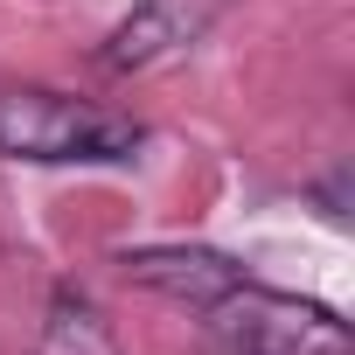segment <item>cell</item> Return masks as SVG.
Masks as SVG:
<instances>
[{"instance_id":"6da1fadb","label":"cell","mask_w":355,"mask_h":355,"mask_svg":"<svg viewBox=\"0 0 355 355\" xmlns=\"http://www.w3.org/2000/svg\"><path fill=\"white\" fill-rule=\"evenodd\" d=\"M146 125L98 98L56 84H0V160L21 167H125L139 160Z\"/></svg>"},{"instance_id":"7a4b0ae2","label":"cell","mask_w":355,"mask_h":355,"mask_svg":"<svg viewBox=\"0 0 355 355\" xmlns=\"http://www.w3.org/2000/svg\"><path fill=\"white\" fill-rule=\"evenodd\" d=\"M202 320H209L223 355H355V334H348V320L327 300L265 286L251 272L223 300H209Z\"/></svg>"},{"instance_id":"3957f363","label":"cell","mask_w":355,"mask_h":355,"mask_svg":"<svg viewBox=\"0 0 355 355\" xmlns=\"http://www.w3.org/2000/svg\"><path fill=\"white\" fill-rule=\"evenodd\" d=\"M237 0H132V8L112 21V35L98 42V70L112 77H139V70H160L174 56H189Z\"/></svg>"},{"instance_id":"277c9868","label":"cell","mask_w":355,"mask_h":355,"mask_svg":"<svg viewBox=\"0 0 355 355\" xmlns=\"http://www.w3.org/2000/svg\"><path fill=\"white\" fill-rule=\"evenodd\" d=\"M119 272L146 293H167V300L196 306V313L244 279V265L230 251H209V244H139V251H119Z\"/></svg>"},{"instance_id":"5b68a950","label":"cell","mask_w":355,"mask_h":355,"mask_svg":"<svg viewBox=\"0 0 355 355\" xmlns=\"http://www.w3.org/2000/svg\"><path fill=\"white\" fill-rule=\"evenodd\" d=\"M35 355H125L112 320L98 313L91 293L77 286H56L49 293V313H42V334H35Z\"/></svg>"}]
</instances>
